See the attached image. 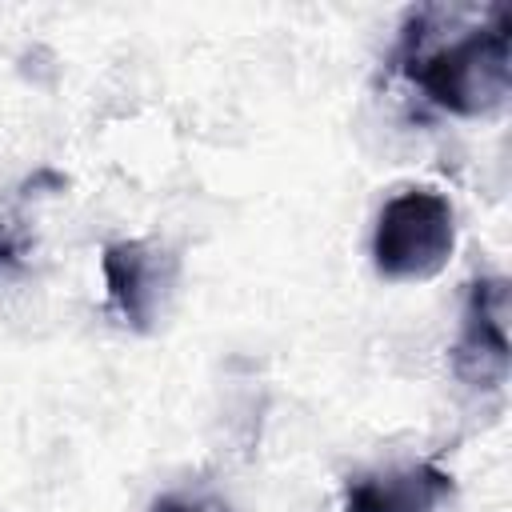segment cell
Instances as JSON below:
<instances>
[{"label": "cell", "mask_w": 512, "mask_h": 512, "mask_svg": "<svg viewBox=\"0 0 512 512\" xmlns=\"http://www.w3.org/2000/svg\"><path fill=\"white\" fill-rule=\"evenodd\" d=\"M508 36H512V20L508 8L500 4L452 36L444 32V8H412L400 28L392 64L440 112L488 116L508 96V76H512Z\"/></svg>", "instance_id": "1"}, {"label": "cell", "mask_w": 512, "mask_h": 512, "mask_svg": "<svg viewBox=\"0 0 512 512\" xmlns=\"http://www.w3.org/2000/svg\"><path fill=\"white\" fill-rule=\"evenodd\" d=\"M456 248V216L436 188L396 192L372 232V264L384 280H428Z\"/></svg>", "instance_id": "2"}, {"label": "cell", "mask_w": 512, "mask_h": 512, "mask_svg": "<svg viewBox=\"0 0 512 512\" xmlns=\"http://www.w3.org/2000/svg\"><path fill=\"white\" fill-rule=\"evenodd\" d=\"M100 264L108 284V312L120 324L148 332L176 284V256L152 240H116L104 248Z\"/></svg>", "instance_id": "3"}, {"label": "cell", "mask_w": 512, "mask_h": 512, "mask_svg": "<svg viewBox=\"0 0 512 512\" xmlns=\"http://www.w3.org/2000/svg\"><path fill=\"white\" fill-rule=\"evenodd\" d=\"M452 368L472 388H500L508 376V280L480 276L468 284Z\"/></svg>", "instance_id": "4"}, {"label": "cell", "mask_w": 512, "mask_h": 512, "mask_svg": "<svg viewBox=\"0 0 512 512\" xmlns=\"http://www.w3.org/2000/svg\"><path fill=\"white\" fill-rule=\"evenodd\" d=\"M452 492H456L452 476L428 460L376 468L348 476L344 512H440L452 500Z\"/></svg>", "instance_id": "5"}, {"label": "cell", "mask_w": 512, "mask_h": 512, "mask_svg": "<svg viewBox=\"0 0 512 512\" xmlns=\"http://www.w3.org/2000/svg\"><path fill=\"white\" fill-rule=\"evenodd\" d=\"M28 256V236L16 228V220L0 216V272H20Z\"/></svg>", "instance_id": "6"}, {"label": "cell", "mask_w": 512, "mask_h": 512, "mask_svg": "<svg viewBox=\"0 0 512 512\" xmlns=\"http://www.w3.org/2000/svg\"><path fill=\"white\" fill-rule=\"evenodd\" d=\"M152 512H228V504L204 500V496H160Z\"/></svg>", "instance_id": "7"}]
</instances>
